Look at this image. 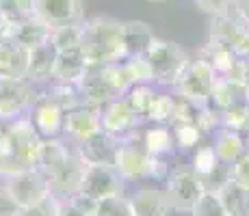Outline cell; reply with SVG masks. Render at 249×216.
I'll return each mask as SVG.
<instances>
[{"label":"cell","mask_w":249,"mask_h":216,"mask_svg":"<svg viewBox=\"0 0 249 216\" xmlns=\"http://www.w3.org/2000/svg\"><path fill=\"white\" fill-rule=\"evenodd\" d=\"M195 7L202 13H208L210 17L223 16V13L232 11L234 0H195Z\"/></svg>","instance_id":"42"},{"label":"cell","mask_w":249,"mask_h":216,"mask_svg":"<svg viewBox=\"0 0 249 216\" xmlns=\"http://www.w3.org/2000/svg\"><path fill=\"white\" fill-rule=\"evenodd\" d=\"M214 80H217V74L213 71V67L202 59H195L186 63L178 83L174 84V89H176V95L186 100V102L206 104L210 91H213Z\"/></svg>","instance_id":"7"},{"label":"cell","mask_w":249,"mask_h":216,"mask_svg":"<svg viewBox=\"0 0 249 216\" xmlns=\"http://www.w3.org/2000/svg\"><path fill=\"white\" fill-rule=\"evenodd\" d=\"M176 102L178 98L176 95H167V93H156L152 100V106L147 110V121L152 123H167L169 126L171 117H174Z\"/></svg>","instance_id":"35"},{"label":"cell","mask_w":249,"mask_h":216,"mask_svg":"<svg viewBox=\"0 0 249 216\" xmlns=\"http://www.w3.org/2000/svg\"><path fill=\"white\" fill-rule=\"evenodd\" d=\"M132 216H169L171 205L167 201L165 190L159 188H141L130 197Z\"/></svg>","instance_id":"21"},{"label":"cell","mask_w":249,"mask_h":216,"mask_svg":"<svg viewBox=\"0 0 249 216\" xmlns=\"http://www.w3.org/2000/svg\"><path fill=\"white\" fill-rule=\"evenodd\" d=\"M213 147L223 165H234V162L247 151L245 136H243L241 132H234V130H228V128H221L217 132V138H214Z\"/></svg>","instance_id":"26"},{"label":"cell","mask_w":249,"mask_h":216,"mask_svg":"<svg viewBox=\"0 0 249 216\" xmlns=\"http://www.w3.org/2000/svg\"><path fill=\"white\" fill-rule=\"evenodd\" d=\"M37 98H39L37 84L28 80L0 78V121L26 117Z\"/></svg>","instance_id":"9"},{"label":"cell","mask_w":249,"mask_h":216,"mask_svg":"<svg viewBox=\"0 0 249 216\" xmlns=\"http://www.w3.org/2000/svg\"><path fill=\"white\" fill-rule=\"evenodd\" d=\"M59 205H61V199L50 190L39 203L22 208L18 216H59Z\"/></svg>","instance_id":"40"},{"label":"cell","mask_w":249,"mask_h":216,"mask_svg":"<svg viewBox=\"0 0 249 216\" xmlns=\"http://www.w3.org/2000/svg\"><path fill=\"white\" fill-rule=\"evenodd\" d=\"M33 16L52 31V28L65 26V24L83 22L85 7L83 0H35Z\"/></svg>","instance_id":"12"},{"label":"cell","mask_w":249,"mask_h":216,"mask_svg":"<svg viewBox=\"0 0 249 216\" xmlns=\"http://www.w3.org/2000/svg\"><path fill=\"white\" fill-rule=\"evenodd\" d=\"M243 100L249 104V80L245 83V86H243Z\"/></svg>","instance_id":"48"},{"label":"cell","mask_w":249,"mask_h":216,"mask_svg":"<svg viewBox=\"0 0 249 216\" xmlns=\"http://www.w3.org/2000/svg\"><path fill=\"white\" fill-rule=\"evenodd\" d=\"M41 136L33 128L31 119L18 117L0 121V175L16 171L37 169Z\"/></svg>","instance_id":"1"},{"label":"cell","mask_w":249,"mask_h":216,"mask_svg":"<svg viewBox=\"0 0 249 216\" xmlns=\"http://www.w3.org/2000/svg\"><path fill=\"white\" fill-rule=\"evenodd\" d=\"M245 145H247V150H249V128L245 130Z\"/></svg>","instance_id":"49"},{"label":"cell","mask_w":249,"mask_h":216,"mask_svg":"<svg viewBox=\"0 0 249 216\" xmlns=\"http://www.w3.org/2000/svg\"><path fill=\"white\" fill-rule=\"evenodd\" d=\"M162 190H165L171 210L176 212H191L195 201L204 195L202 180L193 169H186V166H178L171 173H167Z\"/></svg>","instance_id":"6"},{"label":"cell","mask_w":249,"mask_h":216,"mask_svg":"<svg viewBox=\"0 0 249 216\" xmlns=\"http://www.w3.org/2000/svg\"><path fill=\"white\" fill-rule=\"evenodd\" d=\"M119 145H122V141L117 136H113V134L104 132V130L91 134L83 143H76L78 153L83 156V160L87 165H108V166L115 165Z\"/></svg>","instance_id":"15"},{"label":"cell","mask_w":249,"mask_h":216,"mask_svg":"<svg viewBox=\"0 0 249 216\" xmlns=\"http://www.w3.org/2000/svg\"><path fill=\"white\" fill-rule=\"evenodd\" d=\"M28 50L13 41L11 37L0 39V78L7 80H26Z\"/></svg>","instance_id":"19"},{"label":"cell","mask_w":249,"mask_h":216,"mask_svg":"<svg viewBox=\"0 0 249 216\" xmlns=\"http://www.w3.org/2000/svg\"><path fill=\"white\" fill-rule=\"evenodd\" d=\"M20 210L18 201L4 190V186H0V216H18Z\"/></svg>","instance_id":"44"},{"label":"cell","mask_w":249,"mask_h":216,"mask_svg":"<svg viewBox=\"0 0 249 216\" xmlns=\"http://www.w3.org/2000/svg\"><path fill=\"white\" fill-rule=\"evenodd\" d=\"M147 2H169V0H147Z\"/></svg>","instance_id":"50"},{"label":"cell","mask_w":249,"mask_h":216,"mask_svg":"<svg viewBox=\"0 0 249 216\" xmlns=\"http://www.w3.org/2000/svg\"><path fill=\"white\" fill-rule=\"evenodd\" d=\"M243 98V89L234 86L232 83H228L226 78H219L214 80L213 91H210L208 100H206V106H210L214 113H223L228 106H232L236 100Z\"/></svg>","instance_id":"29"},{"label":"cell","mask_w":249,"mask_h":216,"mask_svg":"<svg viewBox=\"0 0 249 216\" xmlns=\"http://www.w3.org/2000/svg\"><path fill=\"white\" fill-rule=\"evenodd\" d=\"M230 175H232L241 186L249 188V150L243 153L234 165H230Z\"/></svg>","instance_id":"43"},{"label":"cell","mask_w":249,"mask_h":216,"mask_svg":"<svg viewBox=\"0 0 249 216\" xmlns=\"http://www.w3.org/2000/svg\"><path fill=\"white\" fill-rule=\"evenodd\" d=\"M71 145L74 143H65L63 138H41L39 145V158H37V169L44 173L46 177H52L56 171L61 169L65 160H68Z\"/></svg>","instance_id":"22"},{"label":"cell","mask_w":249,"mask_h":216,"mask_svg":"<svg viewBox=\"0 0 249 216\" xmlns=\"http://www.w3.org/2000/svg\"><path fill=\"white\" fill-rule=\"evenodd\" d=\"M93 216H132L130 210V199H126L124 195H111L104 197L95 205Z\"/></svg>","instance_id":"37"},{"label":"cell","mask_w":249,"mask_h":216,"mask_svg":"<svg viewBox=\"0 0 249 216\" xmlns=\"http://www.w3.org/2000/svg\"><path fill=\"white\" fill-rule=\"evenodd\" d=\"M191 216H230L228 210L223 208L221 199L217 193H208L204 190V195L195 201V205L191 208Z\"/></svg>","instance_id":"38"},{"label":"cell","mask_w":249,"mask_h":216,"mask_svg":"<svg viewBox=\"0 0 249 216\" xmlns=\"http://www.w3.org/2000/svg\"><path fill=\"white\" fill-rule=\"evenodd\" d=\"M199 180H202L204 190H208V193H219V190H221V186L230 180V165H223V162H219L217 169L210 171L208 175L199 177Z\"/></svg>","instance_id":"41"},{"label":"cell","mask_w":249,"mask_h":216,"mask_svg":"<svg viewBox=\"0 0 249 216\" xmlns=\"http://www.w3.org/2000/svg\"><path fill=\"white\" fill-rule=\"evenodd\" d=\"M80 54L87 67H102L126 59L122 41V22L115 17L98 16L83 22Z\"/></svg>","instance_id":"2"},{"label":"cell","mask_w":249,"mask_h":216,"mask_svg":"<svg viewBox=\"0 0 249 216\" xmlns=\"http://www.w3.org/2000/svg\"><path fill=\"white\" fill-rule=\"evenodd\" d=\"M217 195L230 216H249V188L241 186L232 175Z\"/></svg>","instance_id":"27"},{"label":"cell","mask_w":249,"mask_h":216,"mask_svg":"<svg viewBox=\"0 0 249 216\" xmlns=\"http://www.w3.org/2000/svg\"><path fill=\"white\" fill-rule=\"evenodd\" d=\"M100 130H102V123H100V108L80 104V106L65 113L63 136H68L71 143H83L85 138H89L91 134L100 132Z\"/></svg>","instance_id":"16"},{"label":"cell","mask_w":249,"mask_h":216,"mask_svg":"<svg viewBox=\"0 0 249 216\" xmlns=\"http://www.w3.org/2000/svg\"><path fill=\"white\" fill-rule=\"evenodd\" d=\"M9 37L13 41H18L20 46H24L26 50H31V48L50 39V28L41 20H37L35 16H28L20 22L11 24V35Z\"/></svg>","instance_id":"24"},{"label":"cell","mask_w":249,"mask_h":216,"mask_svg":"<svg viewBox=\"0 0 249 216\" xmlns=\"http://www.w3.org/2000/svg\"><path fill=\"white\" fill-rule=\"evenodd\" d=\"M56 50L52 41L48 39L39 46L28 50V67H26V80L33 84H48L52 80V69H54Z\"/></svg>","instance_id":"18"},{"label":"cell","mask_w":249,"mask_h":216,"mask_svg":"<svg viewBox=\"0 0 249 216\" xmlns=\"http://www.w3.org/2000/svg\"><path fill=\"white\" fill-rule=\"evenodd\" d=\"M219 162L221 160H219L213 145H199V147H195L193 158H191V169L197 173V177H204V175H208L210 171L217 169Z\"/></svg>","instance_id":"36"},{"label":"cell","mask_w":249,"mask_h":216,"mask_svg":"<svg viewBox=\"0 0 249 216\" xmlns=\"http://www.w3.org/2000/svg\"><path fill=\"white\" fill-rule=\"evenodd\" d=\"M76 86H78V91H80L83 102L93 108H102L104 104H108L111 100L117 98V95L113 93L111 84L104 78L102 67H87L85 76L78 80Z\"/></svg>","instance_id":"17"},{"label":"cell","mask_w":249,"mask_h":216,"mask_svg":"<svg viewBox=\"0 0 249 216\" xmlns=\"http://www.w3.org/2000/svg\"><path fill=\"white\" fill-rule=\"evenodd\" d=\"M171 132H174L176 150L182 153H193L195 147L204 143V132L195 123H171Z\"/></svg>","instance_id":"31"},{"label":"cell","mask_w":249,"mask_h":216,"mask_svg":"<svg viewBox=\"0 0 249 216\" xmlns=\"http://www.w3.org/2000/svg\"><path fill=\"white\" fill-rule=\"evenodd\" d=\"M115 169L124 180H162L169 166L160 156H154L139 141H122L115 158Z\"/></svg>","instance_id":"3"},{"label":"cell","mask_w":249,"mask_h":216,"mask_svg":"<svg viewBox=\"0 0 249 216\" xmlns=\"http://www.w3.org/2000/svg\"><path fill=\"white\" fill-rule=\"evenodd\" d=\"M28 119H31L33 128L37 130L41 138H59L63 136V121H65V110L56 102L39 91V98L28 110Z\"/></svg>","instance_id":"13"},{"label":"cell","mask_w":249,"mask_h":216,"mask_svg":"<svg viewBox=\"0 0 249 216\" xmlns=\"http://www.w3.org/2000/svg\"><path fill=\"white\" fill-rule=\"evenodd\" d=\"M234 13L249 26V0H234Z\"/></svg>","instance_id":"46"},{"label":"cell","mask_w":249,"mask_h":216,"mask_svg":"<svg viewBox=\"0 0 249 216\" xmlns=\"http://www.w3.org/2000/svg\"><path fill=\"white\" fill-rule=\"evenodd\" d=\"M59 216H87L83 210H78L70 199H61L59 205Z\"/></svg>","instance_id":"45"},{"label":"cell","mask_w":249,"mask_h":216,"mask_svg":"<svg viewBox=\"0 0 249 216\" xmlns=\"http://www.w3.org/2000/svg\"><path fill=\"white\" fill-rule=\"evenodd\" d=\"M139 143L145 147L150 153L154 156H167V153L176 151V143H174V132L167 123H156L154 128L145 130V132H139Z\"/></svg>","instance_id":"25"},{"label":"cell","mask_w":249,"mask_h":216,"mask_svg":"<svg viewBox=\"0 0 249 216\" xmlns=\"http://www.w3.org/2000/svg\"><path fill=\"white\" fill-rule=\"evenodd\" d=\"M124 180L115 166L108 165H85L83 180H80V193L93 197V199H104L111 195H124Z\"/></svg>","instance_id":"11"},{"label":"cell","mask_w":249,"mask_h":216,"mask_svg":"<svg viewBox=\"0 0 249 216\" xmlns=\"http://www.w3.org/2000/svg\"><path fill=\"white\" fill-rule=\"evenodd\" d=\"M85 165H87V162L83 160V156L78 153V147H76V143H74L68 160L61 165V169L56 171L54 175L48 177V184H50L52 193L59 197V199H68L70 195L78 193L80 180H83V173H85Z\"/></svg>","instance_id":"14"},{"label":"cell","mask_w":249,"mask_h":216,"mask_svg":"<svg viewBox=\"0 0 249 216\" xmlns=\"http://www.w3.org/2000/svg\"><path fill=\"white\" fill-rule=\"evenodd\" d=\"M154 95H156V91L152 89V84H132L128 89V93L124 95V100L130 104V108L135 110L143 121H147V110L152 106Z\"/></svg>","instance_id":"33"},{"label":"cell","mask_w":249,"mask_h":216,"mask_svg":"<svg viewBox=\"0 0 249 216\" xmlns=\"http://www.w3.org/2000/svg\"><path fill=\"white\" fill-rule=\"evenodd\" d=\"M9 35H11V22L0 16V39H7Z\"/></svg>","instance_id":"47"},{"label":"cell","mask_w":249,"mask_h":216,"mask_svg":"<svg viewBox=\"0 0 249 216\" xmlns=\"http://www.w3.org/2000/svg\"><path fill=\"white\" fill-rule=\"evenodd\" d=\"M154 39H156V35H154V31H152L150 24H145L141 20L122 22V41H124L126 59H132V56H145Z\"/></svg>","instance_id":"20"},{"label":"cell","mask_w":249,"mask_h":216,"mask_svg":"<svg viewBox=\"0 0 249 216\" xmlns=\"http://www.w3.org/2000/svg\"><path fill=\"white\" fill-rule=\"evenodd\" d=\"M219 123H221V128L243 134L249 128V104L243 98L236 100L232 106H228L223 113H219Z\"/></svg>","instance_id":"32"},{"label":"cell","mask_w":249,"mask_h":216,"mask_svg":"<svg viewBox=\"0 0 249 216\" xmlns=\"http://www.w3.org/2000/svg\"><path fill=\"white\" fill-rule=\"evenodd\" d=\"M199 59L206 61L210 67H213V71L217 76H226L230 69H232L234 65H236L238 56L234 54L230 48L226 46H217V43H206L202 48V54H199Z\"/></svg>","instance_id":"28"},{"label":"cell","mask_w":249,"mask_h":216,"mask_svg":"<svg viewBox=\"0 0 249 216\" xmlns=\"http://www.w3.org/2000/svg\"><path fill=\"white\" fill-rule=\"evenodd\" d=\"M102 71H104V78H107V83L111 84L113 93L117 95V98H124V95L128 93V89L132 86L130 74H128V69H126V65H124V61L102 65Z\"/></svg>","instance_id":"34"},{"label":"cell","mask_w":249,"mask_h":216,"mask_svg":"<svg viewBox=\"0 0 249 216\" xmlns=\"http://www.w3.org/2000/svg\"><path fill=\"white\" fill-rule=\"evenodd\" d=\"M128 74H130L132 84H152L154 83V74L147 63L145 56H132V59H124Z\"/></svg>","instance_id":"39"},{"label":"cell","mask_w":249,"mask_h":216,"mask_svg":"<svg viewBox=\"0 0 249 216\" xmlns=\"http://www.w3.org/2000/svg\"><path fill=\"white\" fill-rule=\"evenodd\" d=\"M145 59H147V63H150V67H152L154 83L171 84V86L178 83L180 74L184 71L186 63L191 61L189 56H186V52L182 50L178 43L159 39V37L152 41Z\"/></svg>","instance_id":"4"},{"label":"cell","mask_w":249,"mask_h":216,"mask_svg":"<svg viewBox=\"0 0 249 216\" xmlns=\"http://www.w3.org/2000/svg\"><path fill=\"white\" fill-rule=\"evenodd\" d=\"M87 71L80 50H70V52H56L54 69H52V83H63V84H78V80Z\"/></svg>","instance_id":"23"},{"label":"cell","mask_w":249,"mask_h":216,"mask_svg":"<svg viewBox=\"0 0 249 216\" xmlns=\"http://www.w3.org/2000/svg\"><path fill=\"white\" fill-rule=\"evenodd\" d=\"M2 186L18 201L20 208H28V205L39 203L50 193L48 177L39 169H24V171L11 173V175H4Z\"/></svg>","instance_id":"10"},{"label":"cell","mask_w":249,"mask_h":216,"mask_svg":"<svg viewBox=\"0 0 249 216\" xmlns=\"http://www.w3.org/2000/svg\"><path fill=\"white\" fill-rule=\"evenodd\" d=\"M208 41L230 48L238 59L249 56V26L234 13V9L210 20Z\"/></svg>","instance_id":"5"},{"label":"cell","mask_w":249,"mask_h":216,"mask_svg":"<svg viewBox=\"0 0 249 216\" xmlns=\"http://www.w3.org/2000/svg\"><path fill=\"white\" fill-rule=\"evenodd\" d=\"M83 22H74V24H65V26H59V28H52L50 41H52V46H54L56 52L80 50V41H83Z\"/></svg>","instance_id":"30"},{"label":"cell","mask_w":249,"mask_h":216,"mask_svg":"<svg viewBox=\"0 0 249 216\" xmlns=\"http://www.w3.org/2000/svg\"><path fill=\"white\" fill-rule=\"evenodd\" d=\"M100 123L104 132L117 136L119 141H137L143 119L124 98H115L100 108Z\"/></svg>","instance_id":"8"}]
</instances>
